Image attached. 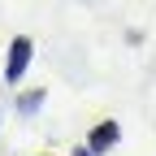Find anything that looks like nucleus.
<instances>
[{
    "label": "nucleus",
    "instance_id": "f03ea898",
    "mask_svg": "<svg viewBox=\"0 0 156 156\" xmlns=\"http://www.w3.org/2000/svg\"><path fill=\"white\" fill-rule=\"evenodd\" d=\"M117 143H122V126H117V122H108V117H104V122H95V126L87 130V147H91L95 156L113 152Z\"/></svg>",
    "mask_w": 156,
    "mask_h": 156
},
{
    "label": "nucleus",
    "instance_id": "20e7f679",
    "mask_svg": "<svg viewBox=\"0 0 156 156\" xmlns=\"http://www.w3.org/2000/svg\"><path fill=\"white\" fill-rule=\"evenodd\" d=\"M69 156H95V152H91V147H87V143H83V147H74V152H69Z\"/></svg>",
    "mask_w": 156,
    "mask_h": 156
},
{
    "label": "nucleus",
    "instance_id": "7ed1b4c3",
    "mask_svg": "<svg viewBox=\"0 0 156 156\" xmlns=\"http://www.w3.org/2000/svg\"><path fill=\"white\" fill-rule=\"evenodd\" d=\"M44 100H48V91H44V87L22 91V95H17V113H22V117H35L39 108H44Z\"/></svg>",
    "mask_w": 156,
    "mask_h": 156
},
{
    "label": "nucleus",
    "instance_id": "f257e3e1",
    "mask_svg": "<svg viewBox=\"0 0 156 156\" xmlns=\"http://www.w3.org/2000/svg\"><path fill=\"white\" fill-rule=\"evenodd\" d=\"M30 61H35V44H30L26 35H17L13 44H9V56H5V83H9V87H17V83L26 78Z\"/></svg>",
    "mask_w": 156,
    "mask_h": 156
}]
</instances>
